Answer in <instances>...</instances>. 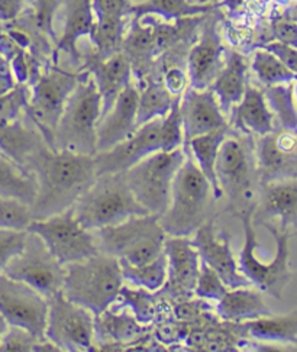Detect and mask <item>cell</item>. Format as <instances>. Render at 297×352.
Masks as SVG:
<instances>
[{"instance_id": "54", "label": "cell", "mask_w": 297, "mask_h": 352, "mask_svg": "<svg viewBox=\"0 0 297 352\" xmlns=\"http://www.w3.org/2000/svg\"><path fill=\"white\" fill-rule=\"evenodd\" d=\"M294 93H296V98H297V80H296V86H294Z\"/></svg>"}, {"instance_id": "27", "label": "cell", "mask_w": 297, "mask_h": 352, "mask_svg": "<svg viewBox=\"0 0 297 352\" xmlns=\"http://www.w3.org/2000/svg\"><path fill=\"white\" fill-rule=\"evenodd\" d=\"M146 324L141 323L133 314L111 306L94 316V338L107 344H132L148 333Z\"/></svg>"}, {"instance_id": "19", "label": "cell", "mask_w": 297, "mask_h": 352, "mask_svg": "<svg viewBox=\"0 0 297 352\" xmlns=\"http://www.w3.org/2000/svg\"><path fill=\"white\" fill-rule=\"evenodd\" d=\"M214 10L209 12L197 44L188 52L187 58L188 83H190V87L199 90L209 89L225 64V47L218 30L221 15L219 12Z\"/></svg>"}, {"instance_id": "37", "label": "cell", "mask_w": 297, "mask_h": 352, "mask_svg": "<svg viewBox=\"0 0 297 352\" xmlns=\"http://www.w3.org/2000/svg\"><path fill=\"white\" fill-rule=\"evenodd\" d=\"M175 96L167 90L163 81L150 80L148 85L140 91L137 106V126H142L154 119L164 118L170 109Z\"/></svg>"}, {"instance_id": "42", "label": "cell", "mask_w": 297, "mask_h": 352, "mask_svg": "<svg viewBox=\"0 0 297 352\" xmlns=\"http://www.w3.org/2000/svg\"><path fill=\"white\" fill-rule=\"evenodd\" d=\"M32 221L31 206L19 200L0 196V229L26 231Z\"/></svg>"}, {"instance_id": "11", "label": "cell", "mask_w": 297, "mask_h": 352, "mask_svg": "<svg viewBox=\"0 0 297 352\" xmlns=\"http://www.w3.org/2000/svg\"><path fill=\"white\" fill-rule=\"evenodd\" d=\"M2 273L13 280L28 284L45 299H50L63 290L65 265L60 264L48 251L41 238L28 232L22 251L6 264Z\"/></svg>"}, {"instance_id": "4", "label": "cell", "mask_w": 297, "mask_h": 352, "mask_svg": "<svg viewBox=\"0 0 297 352\" xmlns=\"http://www.w3.org/2000/svg\"><path fill=\"white\" fill-rule=\"evenodd\" d=\"M122 286L124 277L119 260L99 252L65 265L61 292L70 302L98 316L118 302Z\"/></svg>"}, {"instance_id": "52", "label": "cell", "mask_w": 297, "mask_h": 352, "mask_svg": "<svg viewBox=\"0 0 297 352\" xmlns=\"http://www.w3.org/2000/svg\"><path fill=\"white\" fill-rule=\"evenodd\" d=\"M8 327H9V323L6 322V319L2 315H0V340H2V336L5 335Z\"/></svg>"}, {"instance_id": "46", "label": "cell", "mask_w": 297, "mask_h": 352, "mask_svg": "<svg viewBox=\"0 0 297 352\" xmlns=\"http://www.w3.org/2000/svg\"><path fill=\"white\" fill-rule=\"evenodd\" d=\"M61 2L63 0H35L36 26L52 39H56V32L52 30V18Z\"/></svg>"}, {"instance_id": "23", "label": "cell", "mask_w": 297, "mask_h": 352, "mask_svg": "<svg viewBox=\"0 0 297 352\" xmlns=\"http://www.w3.org/2000/svg\"><path fill=\"white\" fill-rule=\"evenodd\" d=\"M85 69L93 77L102 98L100 118L109 112L115 100L131 85L132 67L125 54L120 51L106 60L86 57Z\"/></svg>"}, {"instance_id": "50", "label": "cell", "mask_w": 297, "mask_h": 352, "mask_svg": "<svg viewBox=\"0 0 297 352\" xmlns=\"http://www.w3.org/2000/svg\"><path fill=\"white\" fill-rule=\"evenodd\" d=\"M263 48L274 54V56L285 64L290 72H293L297 76V48L281 44L278 41L267 43L263 45Z\"/></svg>"}, {"instance_id": "7", "label": "cell", "mask_w": 297, "mask_h": 352, "mask_svg": "<svg viewBox=\"0 0 297 352\" xmlns=\"http://www.w3.org/2000/svg\"><path fill=\"white\" fill-rule=\"evenodd\" d=\"M157 214L131 216L118 225L94 229L93 236L100 252L133 265L154 261L164 252L167 234Z\"/></svg>"}, {"instance_id": "22", "label": "cell", "mask_w": 297, "mask_h": 352, "mask_svg": "<svg viewBox=\"0 0 297 352\" xmlns=\"http://www.w3.org/2000/svg\"><path fill=\"white\" fill-rule=\"evenodd\" d=\"M140 91L132 83L120 91L109 112L98 122V153L122 142L137 131V106Z\"/></svg>"}, {"instance_id": "2", "label": "cell", "mask_w": 297, "mask_h": 352, "mask_svg": "<svg viewBox=\"0 0 297 352\" xmlns=\"http://www.w3.org/2000/svg\"><path fill=\"white\" fill-rule=\"evenodd\" d=\"M214 171L222 193L228 197L226 212L236 218L254 214L263 186L256 168L255 138L229 128L219 148Z\"/></svg>"}, {"instance_id": "6", "label": "cell", "mask_w": 297, "mask_h": 352, "mask_svg": "<svg viewBox=\"0 0 297 352\" xmlns=\"http://www.w3.org/2000/svg\"><path fill=\"white\" fill-rule=\"evenodd\" d=\"M77 221L89 231L118 225L131 216L148 214L135 199L125 173L100 174L73 205Z\"/></svg>"}, {"instance_id": "31", "label": "cell", "mask_w": 297, "mask_h": 352, "mask_svg": "<svg viewBox=\"0 0 297 352\" xmlns=\"http://www.w3.org/2000/svg\"><path fill=\"white\" fill-rule=\"evenodd\" d=\"M160 51L157 30L151 26H142L141 21L132 19L131 31L124 38L122 52L131 63L132 72L138 78H142L150 72L155 54Z\"/></svg>"}, {"instance_id": "1", "label": "cell", "mask_w": 297, "mask_h": 352, "mask_svg": "<svg viewBox=\"0 0 297 352\" xmlns=\"http://www.w3.org/2000/svg\"><path fill=\"white\" fill-rule=\"evenodd\" d=\"M38 183L32 218L47 219L72 208L96 180L94 158L69 151L52 150L44 145L30 161Z\"/></svg>"}, {"instance_id": "14", "label": "cell", "mask_w": 297, "mask_h": 352, "mask_svg": "<svg viewBox=\"0 0 297 352\" xmlns=\"http://www.w3.org/2000/svg\"><path fill=\"white\" fill-rule=\"evenodd\" d=\"M255 138V158L261 184L297 177V128L276 124Z\"/></svg>"}, {"instance_id": "47", "label": "cell", "mask_w": 297, "mask_h": 352, "mask_svg": "<svg viewBox=\"0 0 297 352\" xmlns=\"http://www.w3.org/2000/svg\"><path fill=\"white\" fill-rule=\"evenodd\" d=\"M26 104V90L25 87H18L10 96L0 99V120L18 119L21 109Z\"/></svg>"}, {"instance_id": "45", "label": "cell", "mask_w": 297, "mask_h": 352, "mask_svg": "<svg viewBox=\"0 0 297 352\" xmlns=\"http://www.w3.org/2000/svg\"><path fill=\"white\" fill-rule=\"evenodd\" d=\"M28 232L15 231V229H0V273L6 264L19 254L25 245Z\"/></svg>"}, {"instance_id": "25", "label": "cell", "mask_w": 297, "mask_h": 352, "mask_svg": "<svg viewBox=\"0 0 297 352\" xmlns=\"http://www.w3.org/2000/svg\"><path fill=\"white\" fill-rule=\"evenodd\" d=\"M44 145L47 142L30 116L28 122L0 120V153L19 166L28 168L34 154Z\"/></svg>"}, {"instance_id": "15", "label": "cell", "mask_w": 297, "mask_h": 352, "mask_svg": "<svg viewBox=\"0 0 297 352\" xmlns=\"http://www.w3.org/2000/svg\"><path fill=\"white\" fill-rule=\"evenodd\" d=\"M48 303L28 284L0 273V315L9 324H16L44 336Z\"/></svg>"}, {"instance_id": "21", "label": "cell", "mask_w": 297, "mask_h": 352, "mask_svg": "<svg viewBox=\"0 0 297 352\" xmlns=\"http://www.w3.org/2000/svg\"><path fill=\"white\" fill-rule=\"evenodd\" d=\"M180 116L184 144L200 135L229 125L218 99L210 89H186L180 99Z\"/></svg>"}, {"instance_id": "40", "label": "cell", "mask_w": 297, "mask_h": 352, "mask_svg": "<svg viewBox=\"0 0 297 352\" xmlns=\"http://www.w3.org/2000/svg\"><path fill=\"white\" fill-rule=\"evenodd\" d=\"M0 351L5 352H35V351H60L45 336H36L31 331L16 324H9L0 340Z\"/></svg>"}, {"instance_id": "39", "label": "cell", "mask_w": 297, "mask_h": 352, "mask_svg": "<svg viewBox=\"0 0 297 352\" xmlns=\"http://www.w3.org/2000/svg\"><path fill=\"white\" fill-rule=\"evenodd\" d=\"M251 67L256 78L267 87L292 83V81L297 80V76L290 72L274 54L264 48L255 51Z\"/></svg>"}, {"instance_id": "30", "label": "cell", "mask_w": 297, "mask_h": 352, "mask_svg": "<svg viewBox=\"0 0 297 352\" xmlns=\"http://www.w3.org/2000/svg\"><path fill=\"white\" fill-rule=\"evenodd\" d=\"M239 338L256 341L285 342L297 345V310L285 316H264L254 320L235 323Z\"/></svg>"}, {"instance_id": "49", "label": "cell", "mask_w": 297, "mask_h": 352, "mask_svg": "<svg viewBox=\"0 0 297 352\" xmlns=\"http://www.w3.org/2000/svg\"><path fill=\"white\" fill-rule=\"evenodd\" d=\"M272 34L281 44L297 48V22L285 16L278 18L272 25Z\"/></svg>"}, {"instance_id": "20", "label": "cell", "mask_w": 297, "mask_h": 352, "mask_svg": "<svg viewBox=\"0 0 297 352\" xmlns=\"http://www.w3.org/2000/svg\"><path fill=\"white\" fill-rule=\"evenodd\" d=\"M252 223L261 226L272 223L290 235L297 231V177L261 186Z\"/></svg>"}, {"instance_id": "36", "label": "cell", "mask_w": 297, "mask_h": 352, "mask_svg": "<svg viewBox=\"0 0 297 352\" xmlns=\"http://www.w3.org/2000/svg\"><path fill=\"white\" fill-rule=\"evenodd\" d=\"M125 22L119 16H99L94 23L90 35L94 52L90 57L96 60H106L122 51L125 38Z\"/></svg>"}, {"instance_id": "53", "label": "cell", "mask_w": 297, "mask_h": 352, "mask_svg": "<svg viewBox=\"0 0 297 352\" xmlns=\"http://www.w3.org/2000/svg\"><path fill=\"white\" fill-rule=\"evenodd\" d=\"M210 2H214V0H200V3H210Z\"/></svg>"}, {"instance_id": "33", "label": "cell", "mask_w": 297, "mask_h": 352, "mask_svg": "<svg viewBox=\"0 0 297 352\" xmlns=\"http://www.w3.org/2000/svg\"><path fill=\"white\" fill-rule=\"evenodd\" d=\"M229 128H231V125L212 131L205 135H200V137H196L184 144L188 148V151L192 153L200 171L204 173L205 177L212 184L216 200H221L223 197L222 188L219 186V182H218V177H216V171H214L216 160H218L219 148L223 140L226 138Z\"/></svg>"}, {"instance_id": "12", "label": "cell", "mask_w": 297, "mask_h": 352, "mask_svg": "<svg viewBox=\"0 0 297 352\" xmlns=\"http://www.w3.org/2000/svg\"><path fill=\"white\" fill-rule=\"evenodd\" d=\"M44 336L60 351H94V315L58 292L50 299Z\"/></svg>"}, {"instance_id": "9", "label": "cell", "mask_w": 297, "mask_h": 352, "mask_svg": "<svg viewBox=\"0 0 297 352\" xmlns=\"http://www.w3.org/2000/svg\"><path fill=\"white\" fill-rule=\"evenodd\" d=\"M184 158V146L173 151H157L141 160L125 173L135 199L151 214H157L160 218L167 210L173 180Z\"/></svg>"}, {"instance_id": "34", "label": "cell", "mask_w": 297, "mask_h": 352, "mask_svg": "<svg viewBox=\"0 0 297 352\" xmlns=\"http://www.w3.org/2000/svg\"><path fill=\"white\" fill-rule=\"evenodd\" d=\"M167 300V297L160 290L150 292L142 287L131 289L128 286H122L119 292V305H113V307H129L133 316L148 327V324L158 319V315L161 312H166Z\"/></svg>"}, {"instance_id": "3", "label": "cell", "mask_w": 297, "mask_h": 352, "mask_svg": "<svg viewBox=\"0 0 297 352\" xmlns=\"http://www.w3.org/2000/svg\"><path fill=\"white\" fill-rule=\"evenodd\" d=\"M186 158L175 173L171 186V199L167 210L160 216V225L168 236H192L209 219L216 218L212 184L183 144Z\"/></svg>"}, {"instance_id": "10", "label": "cell", "mask_w": 297, "mask_h": 352, "mask_svg": "<svg viewBox=\"0 0 297 352\" xmlns=\"http://www.w3.org/2000/svg\"><path fill=\"white\" fill-rule=\"evenodd\" d=\"M26 231L41 238L48 251L63 265L86 260L100 252L93 232L77 221L73 206L47 219L32 221Z\"/></svg>"}, {"instance_id": "17", "label": "cell", "mask_w": 297, "mask_h": 352, "mask_svg": "<svg viewBox=\"0 0 297 352\" xmlns=\"http://www.w3.org/2000/svg\"><path fill=\"white\" fill-rule=\"evenodd\" d=\"M190 242L197 250L200 261L214 270L228 289L252 286L250 280L239 272L231 247V235L225 231H221V234L216 232V218L201 225L193 234Z\"/></svg>"}, {"instance_id": "32", "label": "cell", "mask_w": 297, "mask_h": 352, "mask_svg": "<svg viewBox=\"0 0 297 352\" xmlns=\"http://www.w3.org/2000/svg\"><path fill=\"white\" fill-rule=\"evenodd\" d=\"M36 193L35 174L0 153V196L19 200L32 208Z\"/></svg>"}, {"instance_id": "24", "label": "cell", "mask_w": 297, "mask_h": 352, "mask_svg": "<svg viewBox=\"0 0 297 352\" xmlns=\"http://www.w3.org/2000/svg\"><path fill=\"white\" fill-rule=\"evenodd\" d=\"M231 113V128L251 137H263L272 132L276 125V116L270 111L265 94L250 83L245 87L244 96L232 107Z\"/></svg>"}, {"instance_id": "16", "label": "cell", "mask_w": 297, "mask_h": 352, "mask_svg": "<svg viewBox=\"0 0 297 352\" xmlns=\"http://www.w3.org/2000/svg\"><path fill=\"white\" fill-rule=\"evenodd\" d=\"M167 278L160 289L168 300L184 302L195 297L200 256L188 238L168 236L164 241Z\"/></svg>"}, {"instance_id": "18", "label": "cell", "mask_w": 297, "mask_h": 352, "mask_svg": "<svg viewBox=\"0 0 297 352\" xmlns=\"http://www.w3.org/2000/svg\"><path fill=\"white\" fill-rule=\"evenodd\" d=\"M160 125L161 118L154 119L137 128V131L122 142L113 145L109 150L98 153L93 157L96 174L126 173L145 157L161 151Z\"/></svg>"}, {"instance_id": "43", "label": "cell", "mask_w": 297, "mask_h": 352, "mask_svg": "<svg viewBox=\"0 0 297 352\" xmlns=\"http://www.w3.org/2000/svg\"><path fill=\"white\" fill-rule=\"evenodd\" d=\"M292 86H272L267 90V99L277 116L276 124L297 128V111L292 102Z\"/></svg>"}, {"instance_id": "38", "label": "cell", "mask_w": 297, "mask_h": 352, "mask_svg": "<svg viewBox=\"0 0 297 352\" xmlns=\"http://www.w3.org/2000/svg\"><path fill=\"white\" fill-rule=\"evenodd\" d=\"M122 270L124 281L132 283L133 286L142 287L150 292H157L164 286L167 278V258L163 252L151 263L133 265L125 260H119Z\"/></svg>"}, {"instance_id": "28", "label": "cell", "mask_w": 297, "mask_h": 352, "mask_svg": "<svg viewBox=\"0 0 297 352\" xmlns=\"http://www.w3.org/2000/svg\"><path fill=\"white\" fill-rule=\"evenodd\" d=\"M216 314L225 322L241 323L274 315L264 303L261 292L252 286L229 289L216 302Z\"/></svg>"}, {"instance_id": "55", "label": "cell", "mask_w": 297, "mask_h": 352, "mask_svg": "<svg viewBox=\"0 0 297 352\" xmlns=\"http://www.w3.org/2000/svg\"><path fill=\"white\" fill-rule=\"evenodd\" d=\"M292 236H293V238H296V239H297V231H294V232H293V234H292Z\"/></svg>"}, {"instance_id": "8", "label": "cell", "mask_w": 297, "mask_h": 352, "mask_svg": "<svg viewBox=\"0 0 297 352\" xmlns=\"http://www.w3.org/2000/svg\"><path fill=\"white\" fill-rule=\"evenodd\" d=\"M239 219L242 226H244L245 234L244 247L239 251L236 258L239 272L250 280L252 287L258 289L261 293H267L268 296L274 297V299H281L283 292H285L293 277L289 264V241L292 238L290 232L280 231L277 226L272 223L263 225L274 236L277 243V252L273 261L263 263L256 256L258 242H256V234L252 223V213L241 216Z\"/></svg>"}, {"instance_id": "35", "label": "cell", "mask_w": 297, "mask_h": 352, "mask_svg": "<svg viewBox=\"0 0 297 352\" xmlns=\"http://www.w3.org/2000/svg\"><path fill=\"white\" fill-rule=\"evenodd\" d=\"M222 5L218 3H201L192 5L187 0H148L145 3L132 5L129 15H133V19L141 21L146 15L163 16L166 21L182 19L187 16H196L209 13L218 9Z\"/></svg>"}, {"instance_id": "51", "label": "cell", "mask_w": 297, "mask_h": 352, "mask_svg": "<svg viewBox=\"0 0 297 352\" xmlns=\"http://www.w3.org/2000/svg\"><path fill=\"white\" fill-rule=\"evenodd\" d=\"M163 83L173 96H180L186 90L187 77L180 69H170L164 76Z\"/></svg>"}, {"instance_id": "13", "label": "cell", "mask_w": 297, "mask_h": 352, "mask_svg": "<svg viewBox=\"0 0 297 352\" xmlns=\"http://www.w3.org/2000/svg\"><path fill=\"white\" fill-rule=\"evenodd\" d=\"M82 74L67 73L54 67L39 78L32 90V99L26 104L28 116L41 132L47 145L54 150V132L64 111L67 99L76 89Z\"/></svg>"}, {"instance_id": "5", "label": "cell", "mask_w": 297, "mask_h": 352, "mask_svg": "<svg viewBox=\"0 0 297 352\" xmlns=\"http://www.w3.org/2000/svg\"><path fill=\"white\" fill-rule=\"evenodd\" d=\"M102 98L93 77L86 72L67 99L54 132V150L94 157L98 154V122Z\"/></svg>"}, {"instance_id": "44", "label": "cell", "mask_w": 297, "mask_h": 352, "mask_svg": "<svg viewBox=\"0 0 297 352\" xmlns=\"http://www.w3.org/2000/svg\"><path fill=\"white\" fill-rule=\"evenodd\" d=\"M228 290L229 289L226 287V284L218 274H216L214 270L200 261L199 277L195 289V296L197 299L218 302Z\"/></svg>"}, {"instance_id": "41", "label": "cell", "mask_w": 297, "mask_h": 352, "mask_svg": "<svg viewBox=\"0 0 297 352\" xmlns=\"http://www.w3.org/2000/svg\"><path fill=\"white\" fill-rule=\"evenodd\" d=\"M180 96H175L171 104L170 112L161 118L160 125V144L161 151H173L177 148L183 146V125H182V116H180Z\"/></svg>"}, {"instance_id": "48", "label": "cell", "mask_w": 297, "mask_h": 352, "mask_svg": "<svg viewBox=\"0 0 297 352\" xmlns=\"http://www.w3.org/2000/svg\"><path fill=\"white\" fill-rule=\"evenodd\" d=\"M93 12L96 18L99 16H119L125 18L131 13L129 0H91Z\"/></svg>"}, {"instance_id": "29", "label": "cell", "mask_w": 297, "mask_h": 352, "mask_svg": "<svg viewBox=\"0 0 297 352\" xmlns=\"http://www.w3.org/2000/svg\"><path fill=\"white\" fill-rule=\"evenodd\" d=\"M65 5V21L64 32L57 43L56 58L60 51H64L72 56L73 60L80 58L77 50V41L91 35L94 28V12L91 0H63Z\"/></svg>"}, {"instance_id": "26", "label": "cell", "mask_w": 297, "mask_h": 352, "mask_svg": "<svg viewBox=\"0 0 297 352\" xmlns=\"http://www.w3.org/2000/svg\"><path fill=\"white\" fill-rule=\"evenodd\" d=\"M247 72L248 65L245 57L234 50L229 51L222 70L209 86L225 115L231 113L232 107L238 104L244 96L248 85Z\"/></svg>"}]
</instances>
